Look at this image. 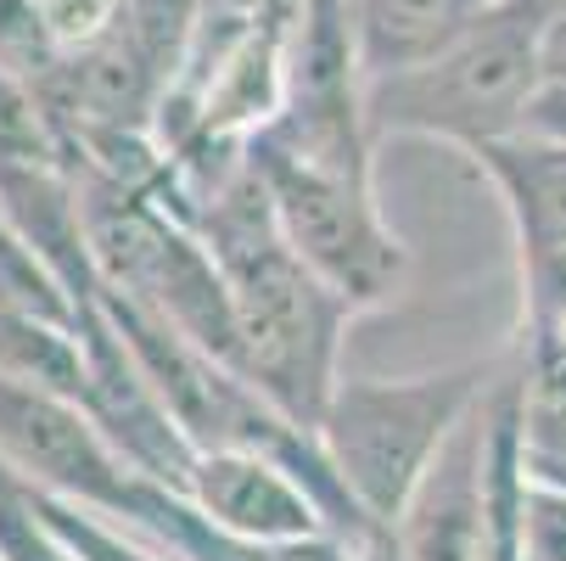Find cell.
Wrapping results in <instances>:
<instances>
[{"label":"cell","instance_id":"6da1fadb","mask_svg":"<svg viewBox=\"0 0 566 561\" xmlns=\"http://www.w3.org/2000/svg\"><path fill=\"white\" fill-rule=\"evenodd\" d=\"M191 225L208 242V253L219 259V276L230 287L241 376L286 422H297L303 433H319V416H326L332 393L343 382L337 360L354 326V309L281 236L270 191L253 169V152L219 186L191 197Z\"/></svg>","mask_w":566,"mask_h":561},{"label":"cell","instance_id":"7a4b0ae2","mask_svg":"<svg viewBox=\"0 0 566 561\" xmlns=\"http://www.w3.org/2000/svg\"><path fill=\"white\" fill-rule=\"evenodd\" d=\"M555 7L560 0H511V7L471 18L438 56L370 79L365 118L376 146L392 135H421L471 157L494 141L522 135Z\"/></svg>","mask_w":566,"mask_h":561},{"label":"cell","instance_id":"3957f363","mask_svg":"<svg viewBox=\"0 0 566 561\" xmlns=\"http://www.w3.org/2000/svg\"><path fill=\"white\" fill-rule=\"evenodd\" d=\"M500 360L427 371V376H343L326 416H319V449H326L337 484L359 522L381 539L398 511L410 506L416 484L449 433L471 416L489 393Z\"/></svg>","mask_w":566,"mask_h":561},{"label":"cell","instance_id":"277c9868","mask_svg":"<svg viewBox=\"0 0 566 561\" xmlns=\"http://www.w3.org/2000/svg\"><path fill=\"white\" fill-rule=\"evenodd\" d=\"M0 460L29 489L67 500L78 511H96V517H107L140 539H157V544H164V533L186 500L169 484L146 477L85 405L23 387L12 376H0Z\"/></svg>","mask_w":566,"mask_h":561},{"label":"cell","instance_id":"5b68a950","mask_svg":"<svg viewBox=\"0 0 566 561\" xmlns=\"http://www.w3.org/2000/svg\"><path fill=\"white\" fill-rule=\"evenodd\" d=\"M253 169L270 191L275 225L297 248V259L326 281L354 314L387 303L410 270V248L392 236L376 202L370 175H343V169H314L297 157H281L259 141H248Z\"/></svg>","mask_w":566,"mask_h":561},{"label":"cell","instance_id":"8992f818","mask_svg":"<svg viewBox=\"0 0 566 561\" xmlns=\"http://www.w3.org/2000/svg\"><path fill=\"white\" fill-rule=\"evenodd\" d=\"M482 398L449 433V444L427 466L398 522L381 533L376 544L381 561H500L494 500H489V411H482Z\"/></svg>","mask_w":566,"mask_h":561},{"label":"cell","instance_id":"52a82bcc","mask_svg":"<svg viewBox=\"0 0 566 561\" xmlns=\"http://www.w3.org/2000/svg\"><path fill=\"white\" fill-rule=\"evenodd\" d=\"M186 500L235 544H292L314 533H337L332 506L308 477L270 449H202L186 477Z\"/></svg>","mask_w":566,"mask_h":561},{"label":"cell","instance_id":"ba28073f","mask_svg":"<svg viewBox=\"0 0 566 561\" xmlns=\"http://www.w3.org/2000/svg\"><path fill=\"white\" fill-rule=\"evenodd\" d=\"M0 376H12L23 387L73 398L91 411V354L85 337L56 320H34V314H12L0 309Z\"/></svg>","mask_w":566,"mask_h":561},{"label":"cell","instance_id":"9c48e42d","mask_svg":"<svg viewBox=\"0 0 566 561\" xmlns=\"http://www.w3.org/2000/svg\"><path fill=\"white\" fill-rule=\"evenodd\" d=\"M522 561H566V489L538 484V477L522 517Z\"/></svg>","mask_w":566,"mask_h":561}]
</instances>
